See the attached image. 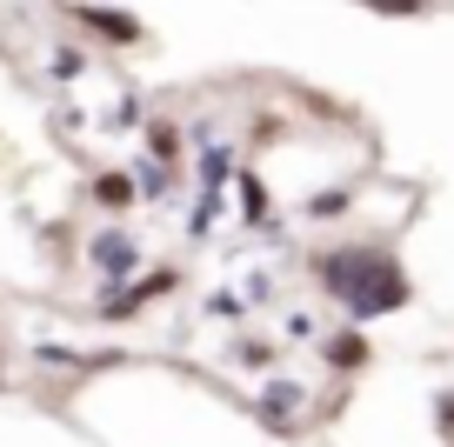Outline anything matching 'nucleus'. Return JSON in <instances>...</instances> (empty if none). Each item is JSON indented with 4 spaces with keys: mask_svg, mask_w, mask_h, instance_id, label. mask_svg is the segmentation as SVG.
Here are the masks:
<instances>
[{
    "mask_svg": "<svg viewBox=\"0 0 454 447\" xmlns=\"http://www.w3.org/2000/svg\"><path fill=\"white\" fill-rule=\"evenodd\" d=\"M314 280H321V294H327V301H334L355 327L381 321V314H401V308L414 301L408 267H401L395 247H381V240H348V247H327L321 261H314Z\"/></svg>",
    "mask_w": 454,
    "mask_h": 447,
    "instance_id": "1",
    "label": "nucleus"
},
{
    "mask_svg": "<svg viewBox=\"0 0 454 447\" xmlns=\"http://www.w3.org/2000/svg\"><path fill=\"white\" fill-rule=\"evenodd\" d=\"M174 287H181V274H174V267H154V274L128 280V287H107V301H100V321H134L147 301H168Z\"/></svg>",
    "mask_w": 454,
    "mask_h": 447,
    "instance_id": "2",
    "label": "nucleus"
},
{
    "mask_svg": "<svg viewBox=\"0 0 454 447\" xmlns=\"http://www.w3.org/2000/svg\"><path fill=\"white\" fill-rule=\"evenodd\" d=\"M301 414H308V388H301V380H268V388L254 394V420L274 427V434H287Z\"/></svg>",
    "mask_w": 454,
    "mask_h": 447,
    "instance_id": "3",
    "label": "nucleus"
},
{
    "mask_svg": "<svg viewBox=\"0 0 454 447\" xmlns=\"http://www.w3.org/2000/svg\"><path fill=\"white\" fill-rule=\"evenodd\" d=\"M87 261H94L100 274L114 280V287H121V280H128L134 267H141V240H134V234H121V227H107V234H94V240H87Z\"/></svg>",
    "mask_w": 454,
    "mask_h": 447,
    "instance_id": "4",
    "label": "nucleus"
},
{
    "mask_svg": "<svg viewBox=\"0 0 454 447\" xmlns=\"http://www.w3.org/2000/svg\"><path fill=\"white\" fill-rule=\"evenodd\" d=\"M321 361L334 367V374H361V367L374 361V348H368V327H355V321H348V327H334V334L321 341Z\"/></svg>",
    "mask_w": 454,
    "mask_h": 447,
    "instance_id": "5",
    "label": "nucleus"
},
{
    "mask_svg": "<svg viewBox=\"0 0 454 447\" xmlns=\"http://www.w3.org/2000/svg\"><path fill=\"white\" fill-rule=\"evenodd\" d=\"M81 20L100 34V41H121V47H134V41H141V20H134L128 7H81Z\"/></svg>",
    "mask_w": 454,
    "mask_h": 447,
    "instance_id": "6",
    "label": "nucleus"
},
{
    "mask_svg": "<svg viewBox=\"0 0 454 447\" xmlns=\"http://www.w3.org/2000/svg\"><path fill=\"white\" fill-rule=\"evenodd\" d=\"M94 200L121 214V208H134V200H141V187H134L128 174H100V181H94Z\"/></svg>",
    "mask_w": 454,
    "mask_h": 447,
    "instance_id": "7",
    "label": "nucleus"
},
{
    "mask_svg": "<svg viewBox=\"0 0 454 447\" xmlns=\"http://www.w3.org/2000/svg\"><path fill=\"white\" fill-rule=\"evenodd\" d=\"M147 154L168 168L174 154H181V127H168V121H147Z\"/></svg>",
    "mask_w": 454,
    "mask_h": 447,
    "instance_id": "8",
    "label": "nucleus"
},
{
    "mask_svg": "<svg viewBox=\"0 0 454 447\" xmlns=\"http://www.w3.org/2000/svg\"><path fill=\"white\" fill-rule=\"evenodd\" d=\"M348 200H355V187H327V194H314V200H308V221H334Z\"/></svg>",
    "mask_w": 454,
    "mask_h": 447,
    "instance_id": "9",
    "label": "nucleus"
},
{
    "mask_svg": "<svg viewBox=\"0 0 454 447\" xmlns=\"http://www.w3.org/2000/svg\"><path fill=\"white\" fill-rule=\"evenodd\" d=\"M234 367H274V341H234Z\"/></svg>",
    "mask_w": 454,
    "mask_h": 447,
    "instance_id": "10",
    "label": "nucleus"
},
{
    "mask_svg": "<svg viewBox=\"0 0 454 447\" xmlns=\"http://www.w3.org/2000/svg\"><path fill=\"white\" fill-rule=\"evenodd\" d=\"M241 214H247V221H261V214H268V187H261L254 174L241 181Z\"/></svg>",
    "mask_w": 454,
    "mask_h": 447,
    "instance_id": "11",
    "label": "nucleus"
},
{
    "mask_svg": "<svg viewBox=\"0 0 454 447\" xmlns=\"http://www.w3.org/2000/svg\"><path fill=\"white\" fill-rule=\"evenodd\" d=\"M361 7H374V14H395V20H408V14H421L427 0H361Z\"/></svg>",
    "mask_w": 454,
    "mask_h": 447,
    "instance_id": "12",
    "label": "nucleus"
},
{
    "mask_svg": "<svg viewBox=\"0 0 454 447\" xmlns=\"http://www.w3.org/2000/svg\"><path fill=\"white\" fill-rule=\"evenodd\" d=\"M434 420H441V434H454V388L441 394V407H434Z\"/></svg>",
    "mask_w": 454,
    "mask_h": 447,
    "instance_id": "13",
    "label": "nucleus"
}]
</instances>
